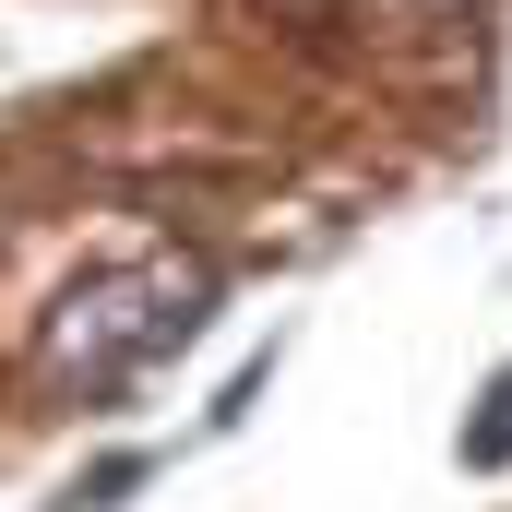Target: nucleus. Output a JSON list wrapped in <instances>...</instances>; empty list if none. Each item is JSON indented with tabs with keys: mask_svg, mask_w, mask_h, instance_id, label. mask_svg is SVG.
I'll use <instances>...</instances> for the list:
<instances>
[{
	"mask_svg": "<svg viewBox=\"0 0 512 512\" xmlns=\"http://www.w3.org/2000/svg\"><path fill=\"white\" fill-rule=\"evenodd\" d=\"M465 465H512V370L489 382V405L465 417Z\"/></svg>",
	"mask_w": 512,
	"mask_h": 512,
	"instance_id": "1",
	"label": "nucleus"
}]
</instances>
